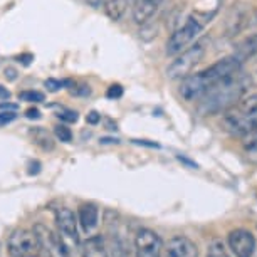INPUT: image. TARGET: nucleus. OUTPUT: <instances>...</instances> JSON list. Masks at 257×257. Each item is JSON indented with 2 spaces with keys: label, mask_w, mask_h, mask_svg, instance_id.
<instances>
[{
  "label": "nucleus",
  "mask_w": 257,
  "mask_h": 257,
  "mask_svg": "<svg viewBox=\"0 0 257 257\" xmlns=\"http://www.w3.org/2000/svg\"><path fill=\"white\" fill-rule=\"evenodd\" d=\"M249 74L239 71L225 79L215 82L207 89V93L198 99V111L202 114H219L234 106L237 101L249 93Z\"/></svg>",
  "instance_id": "1"
},
{
  "label": "nucleus",
  "mask_w": 257,
  "mask_h": 257,
  "mask_svg": "<svg viewBox=\"0 0 257 257\" xmlns=\"http://www.w3.org/2000/svg\"><path fill=\"white\" fill-rule=\"evenodd\" d=\"M215 14H217V7H213L210 12L208 11H193L190 16L185 19V22H183L178 29H175L172 36L168 37L167 54L177 56L178 52H182L188 44H192L198 34L212 22V19L215 17Z\"/></svg>",
  "instance_id": "2"
},
{
  "label": "nucleus",
  "mask_w": 257,
  "mask_h": 257,
  "mask_svg": "<svg viewBox=\"0 0 257 257\" xmlns=\"http://www.w3.org/2000/svg\"><path fill=\"white\" fill-rule=\"evenodd\" d=\"M222 126L234 137H244L257 123V93L245 94L222 113Z\"/></svg>",
  "instance_id": "3"
},
{
  "label": "nucleus",
  "mask_w": 257,
  "mask_h": 257,
  "mask_svg": "<svg viewBox=\"0 0 257 257\" xmlns=\"http://www.w3.org/2000/svg\"><path fill=\"white\" fill-rule=\"evenodd\" d=\"M208 39L203 37L200 41H197L195 44L190 46L188 49H183L178 52L177 57L170 62L167 67V76L170 79H183L193 71V67H197L203 61V57L207 54L208 49Z\"/></svg>",
  "instance_id": "4"
},
{
  "label": "nucleus",
  "mask_w": 257,
  "mask_h": 257,
  "mask_svg": "<svg viewBox=\"0 0 257 257\" xmlns=\"http://www.w3.org/2000/svg\"><path fill=\"white\" fill-rule=\"evenodd\" d=\"M7 249L12 257H37L41 254L36 234L26 229H17L12 232L7 242Z\"/></svg>",
  "instance_id": "5"
},
{
  "label": "nucleus",
  "mask_w": 257,
  "mask_h": 257,
  "mask_svg": "<svg viewBox=\"0 0 257 257\" xmlns=\"http://www.w3.org/2000/svg\"><path fill=\"white\" fill-rule=\"evenodd\" d=\"M34 234H36L39 240V247H41L42 257H69L64 240L59 235L54 234L49 227L44 224H36L34 227Z\"/></svg>",
  "instance_id": "6"
},
{
  "label": "nucleus",
  "mask_w": 257,
  "mask_h": 257,
  "mask_svg": "<svg viewBox=\"0 0 257 257\" xmlns=\"http://www.w3.org/2000/svg\"><path fill=\"white\" fill-rule=\"evenodd\" d=\"M208 88H210V82H208L207 76L203 74V71H200L195 72V74H188L187 77H183L178 93H180V96L185 101L193 103V101L200 99L207 93Z\"/></svg>",
  "instance_id": "7"
},
{
  "label": "nucleus",
  "mask_w": 257,
  "mask_h": 257,
  "mask_svg": "<svg viewBox=\"0 0 257 257\" xmlns=\"http://www.w3.org/2000/svg\"><path fill=\"white\" fill-rule=\"evenodd\" d=\"M162 239L157 232L150 229H140L135 237L137 257H162Z\"/></svg>",
  "instance_id": "8"
},
{
  "label": "nucleus",
  "mask_w": 257,
  "mask_h": 257,
  "mask_svg": "<svg viewBox=\"0 0 257 257\" xmlns=\"http://www.w3.org/2000/svg\"><path fill=\"white\" fill-rule=\"evenodd\" d=\"M229 247L235 257H252L255 252V237L247 229H235L227 237Z\"/></svg>",
  "instance_id": "9"
},
{
  "label": "nucleus",
  "mask_w": 257,
  "mask_h": 257,
  "mask_svg": "<svg viewBox=\"0 0 257 257\" xmlns=\"http://www.w3.org/2000/svg\"><path fill=\"white\" fill-rule=\"evenodd\" d=\"M255 11L252 7H234L232 9V14L229 16V22H227V36L234 37L239 36L240 32H244L245 29H249L252 24L250 21H255Z\"/></svg>",
  "instance_id": "10"
},
{
  "label": "nucleus",
  "mask_w": 257,
  "mask_h": 257,
  "mask_svg": "<svg viewBox=\"0 0 257 257\" xmlns=\"http://www.w3.org/2000/svg\"><path fill=\"white\" fill-rule=\"evenodd\" d=\"M56 224L59 227V232L62 235V239L77 244L79 242V235H77V220L76 215L71 208L61 207L56 210Z\"/></svg>",
  "instance_id": "11"
},
{
  "label": "nucleus",
  "mask_w": 257,
  "mask_h": 257,
  "mask_svg": "<svg viewBox=\"0 0 257 257\" xmlns=\"http://www.w3.org/2000/svg\"><path fill=\"white\" fill-rule=\"evenodd\" d=\"M167 257H198V247L188 237L177 235L168 240L165 247Z\"/></svg>",
  "instance_id": "12"
},
{
  "label": "nucleus",
  "mask_w": 257,
  "mask_h": 257,
  "mask_svg": "<svg viewBox=\"0 0 257 257\" xmlns=\"http://www.w3.org/2000/svg\"><path fill=\"white\" fill-rule=\"evenodd\" d=\"M163 0H135L133 6V21L145 26L153 19L155 14L158 12L160 6H162Z\"/></svg>",
  "instance_id": "13"
},
{
  "label": "nucleus",
  "mask_w": 257,
  "mask_h": 257,
  "mask_svg": "<svg viewBox=\"0 0 257 257\" xmlns=\"http://www.w3.org/2000/svg\"><path fill=\"white\" fill-rule=\"evenodd\" d=\"M234 56L242 62V64L250 59H254L257 56V34H250V36H247L245 39H242L235 47Z\"/></svg>",
  "instance_id": "14"
},
{
  "label": "nucleus",
  "mask_w": 257,
  "mask_h": 257,
  "mask_svg": "<svg viewBox=\"0 0 257 257\" xmlns=\"http://www.w3.org/2000/svg\"><path fill=\"white\" fill-rule=\"evenodd\" d=\"M99 222V210L93 203H84L79 207V224L84 232H91L96 229Z\"/></svg>",
  "instance_id": "15"
},
{
  "label": "nucleus",
  "mask_w": 257,
  "mask_h": 257,
  "mask_svg": "<svg viewBox=\"0 0 257 257\" xmlns=\"http://www.w3.org/2000/svg\"><path fill=\"white\" fill-rule=\"evenodd\" d=\"M82 257H109L103 237L94 235L86 240L82 245Z\"/></svg>",
  "instance_id": "16"
},
{
  "label": "nucleus",
  "mask_w": 257,
  "mask_h": 257,
  "mask_svg": "<svg viewBox=\"0 0 257 257\" xmlns=\"http://www.w3.org/2000/svg\"><path fill=\"white\" fill-rule=\"evenodd\" d=\"M126 7H128V0H106L104 2L106 16L114 22H118L124 16Z\"/></svg>",
  "instance_id": "17"
},
{
  "label": "nucleus",
  "mask_w": 257,
  "mask_h": 257,
  "mask_svg": "<svg viewBox=\"0 0 257 257\" xmlns=\"http://www.w3.org/2000/svg\"><path fill=\"white\" fill-rule=\"evenodd\" d=\"M32 138H34V143L39 145L42 150H52L54 148V143H52V138L47 135V132H44L42 128H37L32 132Z\"/></svg>",
  "instance_id": "18"
},
{
  "label": "nucleus",
  "mask_w": 257,
  "mask_h": 257,
  "mask_svg": "<svg viewBox=\"0 0 257 257\" xmlns=\"http://www.w3.org/2000/svg\"><path fill=\"white\" fill-rule=\"evenodd\" d=\"M242 145L249 153L257 155V123L242 137Z\"/></svg>",
  "instance_id": "19"
},
{
  "label": "nucleus",
  "mask_w": 257,
  "mask_h": 257,
  "mask_svg": "<svg viewBox=\"0 0 257 257\" xmlns=\"http://www.w3.org/2000/svg\"><path fill=\"white\" fill-rule=\"evenodd\" d=\"M207 257H230L227 254L225 245L222 240H213L210 245H208V254Z\"/></svg>",
  "instance_id": "20"
},
{
  "label": "nucleus",
  "mask_w": 257,
  "mask_h": 257,
  "mask_svg": "<svg viewBox=\"0 0 257 257\" xmlns=\"http://www.w3.org/2000/svg\"><path fill=\"white\" fill-rule=\"evenodd\" d=\"M19 99L27 101V103H42L44 94L41 91H22V93H19Z\"/></svg>",
  "instance_id": "21"
},
{
  "label": "nucleus",
  "mask_w": 257,
  "mask_h": 257,
  "mask_svg": "<svg viewBox=\"0 0 257 257\" xmlns=\"http://www.w3.org/2000/svg\"><path fill=\"white\" fill-rule=\"evenodd\" d=\"M54 135H56V138L61 140L62 143H71L72 142V133L66 124L54 126Z\"/></svg>",
  "instance_id": "22"
},
{
  "label": "nucleus",
  "mask_w": 257,
  "mask_h": 257,
  "mask_svg": "<svg viewBox=\"0 0 257 257\" xmlns=\"http://www.w3.org/2000/svg\"><path fill=\"white\" fill-rule=\"evenodd\" d=\"M57 116H59V119H61V121H66V123H76L77 118H79L76 111H71V109L59 111V114H57Z\"/></svg>",
  "instance_id": "23"
},
{
  "label": "nucleus",
  "mask_w": 257,
  "mask_h": 257,
  "mask_svg": "<svg viewBox=\"0 0 257 257\" xmlns=\"http://www.w3.org/2000/svg\"><path fill=\"white\" fill-rule=\"evenodd\" d=\"M44 86H46V89L49 91V93H57V91H59V89L62 88V86H64V82L49 77V79H46V81H44Z\"/></svg>",
  "instance_id": "24"
},
{
  "label": "nucleus",
  "mask_w": 257,
  "mask_h": 257,
  "mask_svg": "<svg viewBox=\"0 0 257 257\" xmlns=\"http://www.w3.org/2000/svg\"><path fill=\"white\" fill-rule=\"evenodd\" d=\"M106 96H108L109 99H118L123 96V88H121V84H111L108 91H106Z\"/></svg>",
  "instance_id": "25"
},
{
  "label": "nucleus",
  "mask_w": 257,
  "mask_h": 257,
  "mask_svg": "<svg viewBox=\"0 0 257 257\" xmlns=\"http://www.w3.org/2000/svg\"><path fill=\"white\" fill-rule=\"evenodd\" d=\"M16 118H17L16 111H2L0 113V126H7L9 123L16 121Z\"/></svg>",
  "instance_id": "26"
},
{
  "label": "nucleus",
  "mask_w": 257,
  "mask_h": 257,
  "mask_svg": "<svg viewBox=\"0 0 257 257\" xmlns=\"http://www.w3.org/2000/svg\"><path fill=\"white\" fill-rule=\"evenodd\" d=\"M86 121H88L89 124H98L101 121V114L98 111H89L88 116H86Z\"/></svg>",
  "instance_id": "27"
},
{
  "label": "nucleus",
  "mask_w": 257,
  "mask_h": 257,
  "mask_svg": "<svg viewBox=\"0 0 257 257\" xmlns=\"http://www.w3.org/2000/svg\"><path fill=\"white\" fill-rule=\"evenodd\" d=\"M71 93L76 94V96H89L91 94V88H89V86H86V84H82V86H79V88L72 89Z\"/></svg>",
  "instance_id": "28"
},
{
  "label": "nucleus",
  "mask_w": 257,
  "mask_h": 257,
  "mask_svg": "<svg viewBox=\"0 0 257 257\" xmlns=\"http://www.w3.org/2000/svg\"><path fill=\"white\" fill-rule=\"evenodd\" d=\"M249 74V79H250V84L252 86H257V61L252 64V69L250 72H247Z\"/></svg>",
  "instance_id": "29"
},
{
  "label": "nucleus",
  "mask_w": 257,
  "mask_h": 257,
  "mask_svg": "<svg viewBox=\"0 0 257 257\" xmlns=\"http://www.w3.org/2000/svg\"><path fill=\"white\" fill-rule=\"evenodd\" d=\"M39 172H41V163H39L37 160L29 163V175H37Z\"/></svg>",
  "instance_id": "30"
},
{
  "label": "nucleus",
  "mask_w": 257,
  "mask_h": 257,
  "mask_svg": "<svg viewBox=\"0 0 257 257\" xmlns=\"http://www.w3.org/2000/svg\"><path fill=\"white\" fill-rule=\"evenodd\" d=\"M26 116L29 119H39V118H41V111H39L37 108H29L26 111Z\"/></svg>",
  "instance_id": "31"
},
{
  "label": "nucleus",
  "mask_w": 257,
  "mask_h": 257,
  "mask_svg": "<svg viewBox=\"0 0 257 257\" xmlns=\"http://www.w3.org/2000/svg\"><path fill=\"white\" fill-rule=\"evenodd\" d=\"M17 61L22 62L24 66H29L31 61H34V56L32 54H22V56H17Z\"/></svg>",
  "instance_id": "32"
},
{
  "label": "nucleus",
  "mask_w": 257,
  "mask_h": 257,
  "mask_svg": "<svg viewBox=\"0 0 257 257\" xmlns=\"http://www.w3.org/2000/svg\"><path fill=\"white\" fill-rule=\"evenodd\" d=\"M17 108L19 106L17 104H14V103H6V101H2V103H0V109H6V111H17Z\"/></svg>",
  "instance_id": "33"
},
{
  "label": "nucleus",
  "mask_w": 257,
  "mask_h": 257,
  "mask_svg": "<svg viewBox=\"0 0 257 257\" xmlns=\"http://www.w3.org/2000/svg\"><path fill=\"white\" fill-rule=\"evenodd\" d=\"M9 98H11V93H9V89L4 88V86H0V99L7 101Z\"/></svg>",
  "instance_id": "34"
},
{
  "label": "nucleus",
  "mask_w": 257,
  "mask_h": 257,
  "mask_svg": "<svg viewBox=\"0 0 257 257\" xmlns=\"http://www.w3.org/2000/svg\"><path fill=\"white\" fill-rule=\"evenodd\" d=\"M133 143L145 145V147H152V148H158V143H150V142H145V140H133Z\"/></svg>",
  "instance_id": "35"
},
{
  "label": "nucleus",
  "mask_w": 257,
  "mask_h": 257,
  "mask_svg": "<svg viewBox=\"0 0 257 257\" xmlns=\"http://www.w3.org/2000/svg\"><path fill=\"white\" fill-rule=\"evenodd\" d=\"M16 74H17V71H16V69H12V67H7V69H6V77H9L11 81L16 79V77H17Z\"/></svg>",
  "instance_id": "36"
},
{
  "label": "nucleus",
  "mask_w": 257,
  "mask_h": 257,
  "mask_svg": "<svg viewBox=\"0 0 257 257\" xmlns=\"http://www.w3.org/2000/svg\"><path fill=\"white\" fill-rule=\"evenodd\" d=\"M104 2H106V0H88V4H91L93 7H101Z\"/></svg>",
  "instance_id": "37"
},
{
  "label": "nucleus",
  "mask_w": 257,
  "mask_h": 257,
  "mask_svg": "<svg viewBox=\"0 0 257 257\" xmlns=\"http://www.w3.org/2000/svg\"><path fill=\"white\" fill-rule=\"evenodd\" d=\"M101 143H119V140L113 138H101Z\"/></svg>",
  "instance_id": "38"
}]
</instances>
